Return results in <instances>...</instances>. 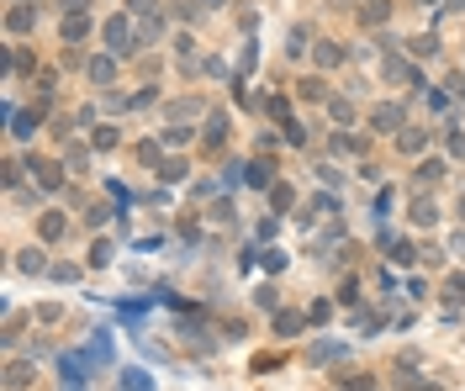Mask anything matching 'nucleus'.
Wrapping results in <instances>:
<instances>
[{"label":"nucleus","instance_id":"obj_37","mask_svg":"<svg viewBox=\"0 0 465 391\" xmlns=\"http://www.w3.org/2000/svg\"><path fill=\"white\" fill-rule=\"evenodd\" d=\"M429 6H434V0H429Z\"/></svg>","mask_w":465,"mask_h":391},{"label":"nucleus","instance_id":"obj_34","mask_svg":"<svg viewBox=\"0 0 465 391\" xmlns=\"http://www.w3.org/2000/svg\"><path fill=\"white\" fill-rule=\"evenodd\" d=\"M450 249H455V254L465 260V233H455V238H450Z\"/></svg>","mask_w":465,"mask_h":391},{"label":"nucleus","instance_id":"obj_32","mask_svg":"<svg viewBox=\"0 0 465 391\" xmlns=\"http://www.w3.org/2000/svg\"><path fill=\"white\" fill-rule=\"evenodd\" d=\"M301 95H307V101H322V80H301Z\"/></svg>","mask_w":465,"mask_h":391},{"label":"nucleus","instance_id":"obj_24","mask_svg":"<svg viewBox=\"0 0 465 391\" xmlns=\"http://www.w3.org/2000/svg\"><path fill=\"white\" fill-rule=\"evenodd\" d=\"M32 127H37V111H22V117H16V138H32Z\"/></svg>","mask_w":465,"mask_h":391},{"label":"nucleus","instance_id":"obj_36","mask_svg":"<svg viewBox=\"0 0 465 391\" xmlns=\"http://www.w3.org/2000/svg\"><path fill=\"white\" fill-rule=\"evenodd\" d=\"M417 391H439V386H434V381H423V386H417Z\"/></svg>","mask_w":465,"mask_h":391},{"label":"nucleus","instance_id":"obj_10","mask_svg":"<svg viewBox=\"0 0 465 391\" xmlns=\"http://www.w3.org/2000/svg\"><path fill=\"white\" fill-rule=\"evenodd\" d=\"M85 32H90L85 11H80V16H64V43H85Z\"/></svg>","mask_w":465,"mask_h":391},{"label":"nucleus","instance_id":"obj_22","mask_svg":"<svg viewBox=\"0 0 465 391\" xmlns=\"http://www.w3.org/2000/svg\"><path fill=\"white\" fill-rule=\"evenodd\" d=\"M64 169H80V175H85V169H90V154H85L80 143H74V148H69V159H64Z\"/></svg>","mask_w":465,"mask_h":391},{"label":"nucleus","instance_id":"obj_9","mask_svg":"<svg viewBox=\"0 0 465 391\" xmlns=\"http://www.w3.org/2000/svg\"><path fill=\"white\" fill-rule=\"evenodd\" d=\"M423 143H429V132H423V127H407V132H396V148H402V154H417Z\"/></svg>","mask_w":465,"mask_h":391},{"label":"nucleus","instance_id":"obj_12","mask_svg":"<svg viewBox=\"0 0 465 391\" xmlns=\"http://www.w3.org/2000/svg\"><path fill=\"white\" fill-rule=\"evenodd\" d=\"M413 222H417V227H429V222H439V206H434L429 196H423V201H413Z\"/></svg>","mask_w":465,"mask_h":391},{"label":"nucleus","instance_id":"obj_27","mask_svg":"<svg viewBox=\"0 0 465 391\" xmlns=\"http://www.w3.org/2000/svg\"><path fill=\"white\" fill-rule=\"evenodd\" d=\"M96 148L106 154V148H117V127H96Z\"/></svg>","mask_w":465,"mask_h":391},{"label":"nucleus","instance_id":"obj_35","mask_svg":"<svg viewBox=\"0 0 465 391\" xmlns=\"http://www.w3.org/2000/svg\"><path fill=\"white\" fill-rule=\"evenodd\" d=\"M196 6H201V11H217V6H222V0H196Z\"/></svg>","mask_w":465,"mask_h":391},{"label":"nucleus","instance_id":"obj_15","mask_svg":"<svg viewBox=\"0 0 465 391\" xmlns=\"http://www.w3.org/2000/svg\"><path fill=\"white\" fill-rule=\"evenodd\" d=\"M206 143H212V148H222V143H227V117H212V122H206Z\"/></svg>","mask_w":465,"mask_h":391},{"label":"nucleus","instance_id":"obj_4","mask_svg":"<svg viewBox=\"0 0 465 391\" xmlns=\"http://www.w3.org/2000/svg\"><path fill=\"white\" fill-rule=\"evenodd\" d=\"M270 169H275L270 159H254V164H243V169H238V180H249L254 190H270V185H275V175H270Z\"/></svg>","mask_w":465,"mask_h":391},{"label":"nucleus","instance_id":"obj_6","mask_svg":"<svg viewBox=\"0 0 465 391\" xmlns=\"http://www.w3.org/2000/svg\"><path fill=\"white\" fill-rule=\"evenodd\" d=\"M85 74H90L96 85H111V80H117V53H101V59H90V64H85Z\"/></svg>","mask_w":465,"mask_h":391},{"label":"nucleus","instance_id":"obj_21","mask_svg":"<svg viewBox=\"0 0 465 391\" xmlns=\"http://www.w3.org/2000/svg\"><path fill=\"white\" fill-rule=\"evenodd\" d=\"M439 175H444V164H439V159H423V164H417V180H423V185H434Z\"/></svg>","mask_w":465,"mask_h":391},{"label":"nucleus","instance_id":"obj_18","mask_svg":"<svg viewBox=\"0 0 465 391\" xmlns=\"http://www.w3.org/2000/svg\"><path fill=\"white\" fill-rule=\"evenodd\" d=\"M16 264H22L27 275H43V270H48V260H43V254H37V249H27V254H22V260H16Z\"/></svg>","mask_w":465,"mask_h":391},{"label":"nucleus","instance_id":"obj_2","mask_svg":"<svg viewBox=\"0 0 465 391\" xmlns=\"http://www.w3.org/2000/svg\"><path fill=\"white\" fill-rule=\"evenodd\" d=\"M27 169H32V180H37L43 190H59V185H64V164H53V159H32Z\"/></svg>","mask_w":465,"mask_h":391},{"label":"nucleus","instance_id":"obj_25","mask_svg":"<svg viewBox=\"0 0 465 391\" xmlns=\"http://www.w3.org/2000/svg\"><path fill=\"white\" fill-rule=\"evenodd\" d=\"M270 117L280 122V127H286V122H291V106H286V95H275V101H270Z\"/></svg>","mask_w":465,"mask_h":391},{"label":"nucleus","instance_id":"obj_8","mask_svg":"<svg viewBox=\"0 0 465 391\" xmlns=\"http://www.w3.org/2000/svg\"><path fill=\"white\" fill-rule=\"evenodd\" d=\"M6 27H11L16 37H22V32H32V27H37V6H11V16H6Z\"/></svg>","mask_w":465,"mask_h":391},{"label":"nucleus","instance_id":"obj_31","mask_svg":"<svg viewBox=\"0 0 465 391\" xmlns=\"http://www.w3.org/2000/svg\"><path fill=\"white\" fill-rule=\"evenodd\" d=\"M434 48H439V37H413V53H423V59H429Z\"/></svg>","mask_w":465,"mask_h":391},{"label":"nucleus","instance_id":"obj_26","mask_svg":"<svg viewBox=\"0 0 465 391\" xmlns=\"http://www.w3.org/2000/svg\"><path fill=\"white\" fill-rule=\"evenodd\" d=\"M138 159H143V164H154V169L164 164V159H159V143H138Z\"/></svg>","mask_w":465,"mask_h":391},{"label":"nucleus","instance_id":"obj_1","mask_svg":"<svg viewBox=\"0 0 465 391\" xmlns=\"http://www.w3.org/2000/svg\"><path fill=\"white\" fill-rule=\"evenodd\" d=\"M106 48L117 53V59H127L132 48H138V27H132L127 16H111L106 22Z\"/></svg>","mask_w":465,"mask_h":391},{"label":"nucleus","instance_id":"obj_19","mask_svg":"<svg viewBox=\"0 0 465 391\" xmlns=\"http://www.w3.org/2000/svg\"><path fill=\"white\" fill-rule=\"evenodd\" d=\"M270 201H275V212H286L296 196H291V185H280V180H275V185H270Z\"/></svg>","mask_w":465,"mask_h":391},{"label":"nucleus","instance_id":"obj_11","mask_svg":"<svg viewBox=\"0 0 465 391\" xmlns=\"http://www.w3.org/2000/svg\"><path fill=\"white\" fill-rule=\"evenodd\" d=\"M275 333H280V339H296V333H301V318H296V312H275Z\"/></svg>","mask_w":465,"mask_h":391},{"label":"nucleus","instance_id":"obj_20","mask_svg":"<svg viewBox=\"0 0 465 391\" xmlns=\"http://www.w3.org/2000/svg\"><path fill=\"white\" fill-rule=\"evenodd\" d=\"M359 16H365V22H386L392 6H386V0H365V11H359Z\"/></svg>","mask_w":465,"mask_h":391},{"label":"nucleus","instance_id":"obj_5","mask_svg":"<svg viewBox=\"0 0 465 391\" xmlns=\"http://www.w3.org/2000/svg\"><path fill=\"white\" fill-rule=\"evenodd\" d=\"M370 127H375V132H392V127H402V106H392V101H381V106L370 111Z\"/></svg>","mask_w":465,"mask_h":391},{"label":"nucleus","instance_id":"obj_7","mask_svg":"<svg viewBox=\"0 0 465 391\" xmlns=\"http://www.w3.org/2000/svg\"><path fill=\"white\" fill-rule=\"evenodd\" d=\"M37 233L48 238V243H59V238L69 233V217H64V212H43V217H37Z\"/></svg>","mask_w":465,"mask_h":391},{"label":"nucleus","instance_id":"obj_17","mask_svg":"<svg viewBox=\"0 0 465 391\" xmlns=\"http://www.w3.org/2000/svg\"><path fill=\"white\" fill-rule=\"evenodd\" d=\"M122 391H154L143 370H122Z\"/></svg>","mask_w":465,"mask_h":391},{"label":"nucleus","instance_id":"obj_30","mask_svg":"<svg viewBox=\"0 0 465 391\" xmlns=\"http://www.w3.org/2000/svg\"><path fill=\"white\" fill-rule=\"evenodd\" d=\"M301 48H307V32H301V27H291V37H286V53H301Z\"/></svg>","mask_w":465,"mask_h":391},{"label":"nucleus","instance_id":"obj_23","mask_svg":"<svg viewBox=\"0 0 465 391\" xmlns=\"http://www.w3.org/2000/svg\"><path fill=\"white\" fill-rule=\"evenodd\" d=\"M159 32H164V22H159V16H143V27H138V37H143V43H154Z\"/></svg>","mask_w":465,"mask_h":391},{"label":"nucleus","instance_id":"obj_28","mask_svg":"<svg viewBox=\"0 0 465 391\" xmlns=\"http://www.w3.org/2000/svg\"><path fill=\"white\" fill-rule=\"evenodd\" d=\"M159 175H164V180H185V164H180V159H164V164H159Z\"/></svg>","mask_w":465,"mask_h":391},{"label":"nucleus","instance_id":"obj_33","mask_svg":"<svg viewBox=\"0 0 465 391\" xmlns=\"http://www.w3.org/2000/svg\"><path fill=\"white\" fill-rule=\"evenodd\" d=\"M59 6H64V16H80L85 6H90V0H59Z\"/></svg>","mask_w":465,"mask_h":391},{"label":"nucleus","instance_id":"obj_16","mask_svg":"<svg viewBox=\"0 0 465 391\" xmlns=\"http://www.w3.org/2000/svg\"><path fill=\"white\" fill-rule=\"evenodd\" d=\"M317 64H322V69H334V64H344V48H338V43H322V48H317Z\"/></svg>","mask_w":465,"mask_h":391},{"label":"nucleus","instance_id":"obj_29","mask_svg":"<svg viewBox=\"0 0 465 391\" xmlns=\"http://www.w3.org/2000/svg\"><path fill=\"white\" fill-rule=\"evenodd\" d=\"M111 254H117V249H111V243H106V238H101V243H96V249H90V264H111Z\"/></svg>","mask_w":465,"mask_h":391},{"label":"nucleus","instance_id":"obj_14","mask_svg":"<svg viewBox=\"0 0 465 391\" xmlns=\"http://www.w3.org/2000/svg\"><path fill=\"white\" fill-rule=\"evenodd\" d=\"M444 301H450V307L465 301V275H450V280H444Z\"/></svg>","mask_w":465,"mask_h":391},{"label":"nucleus","instance_id":"obj_3","mask_svg":"<svg viewBox=\"0 0 465 391\" xmlns=\"http://www.w3.org/2000/svg\"><path fill=\"white\" fill-rule=\"evenodd\" d=\"M32 381H37V365H32V360H11V365H6V386H11V391H27Z\"/></svg>","mask_w":465,"mask_h":391},{"label":"nucleus","instance_id":"obj_13","mask_svg":"<svg viewBox=\"0 0 465 391\" xmlns=\"http://www.w3.org/2000/svg\"><path fill=\"white\" fill-rule=\"evenodd\" d=\"M328 117H334L338 127H355V106H349V101H328Z\"/></svg>","mask_w":465,"mask_h":391}]
</instances>
